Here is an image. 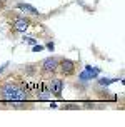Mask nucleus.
Here are the masks:
<instances>
[{
	"label": "nucleus",
	"instance_id": "1",
	"mask_svg": "<svg viewBox=\"0 0 125 127\" xmlns=\"http://www.w3.org/2000/svg\"><path fill=\"white\" fill-rule=\"evenodd\" d=\"M33 87L20 72L7 74L0 79V102H32Z\"/></svg>",
	"mask_w": 125,
	"mask_h": 127
},
{
	"label": "nucleus",
	"instance_id": "2",
	"mask_svg": "<svg viewBox=\"0 0 125 127\" xmlns=\"http://www.w3.org/2000/svg\"><path fill=\"white\" fill-rule=\"evenodd\" d=\"M35 25L33 20L25 13H12L10 15V32L12 33H25Z\"/></svg>",
	"mask_w": 125,
	"mask_h": 127
},
{
	"label": "nucleus",
	"instance_id": "3",
	"mask_svg": "<svg viewBox=\"0 0 125 127\" xmlns=\"http://www.w3.org/2000/svg\"><path fill=\"white\" fill-rule=\"evenodd\" d=\"M38 72H40V75L44 77L45 80L57 75L58 74V57L52 55V57L44 59L42 62L38 64Z\"/></svg>",
	"mask_w": 125,
	"mask_h": 127
},
{
	"label": "nucleus",
	"instance_id": "4",
	"mask_svg": "<svg viewBox=\"0 0 125 127\" xmlns=\"http://www.w3.org/2000/svg\"><path fill=\"white\" fill-rule=\"evenodd\" d=\"M75 72H77V62L75 60L58 57V74L60 75L70 77V75H75Z\"/></svg>",
	"mask_w": 125,
	"mask_h": 127
},
{
	"label": "nucleus",
	"instance_id": "5",
	"mask_svg": "<svg viewBox=\"0 0 125 127\" xmlns=\"http://www.w3.org/2000/svg\"><path fill=\"white\" fill-rule=\"evenodd\" d=\"M47 85H49V92L52 97H55V99H62V94H63V87H65V84H63L62 79H58V77H50L47 79Z\"/></svg>",
	"mask_w": 125,
	"mask_h": 127
},
{
	"label": "nucleus",
	"instance_id": "6",
	"mask_svg": "<svg viewBox=\"0 0 125 127\" xmlns=\"http://www.w3.org/2000/svg\"><path fill=\"white\" fill-rule=\"evenodd\" d=\"M33 97L37 99V100H49L50 97V92H49V85H47V80H40V82L35 85V89H33Z\"/></svg>",
	"mask_w": 125,
	"mask_h": 127
},
{
	"label": "nucleus",
	"instance_id": "7",
	"mask_svg": "<svg viewBox=\"0 0 125 127\" xmlns=\"http://www.w3.org/2000/svg\"><path fill=\"white\" fill-rule=\"evenodd\" d=\"M17 8H19L20 12H24L25 15H33V17H38V15H40V12H38L33 5H30V3L20 2V3H17Z\"/></svg>",
	"mask_w": 125,
	"mask_h": 127
},
{
	"label": "nucleus",
	"instance_id": "8",
	"mask_svg": "<svg viewBox=\"0 0 125 127\" xmlns=\"http://www.w3.org/2000/svg\"><path fill=\"white\" fill-rule=\"evenodd\" d=\"M20 70L25 74V77H37L38 64H27V65H24V67H20Z\"/></svg>",
	"mask_w": 125,
	"mask_h": 127
},
{
	"label": "nucleus",
	"instance_id": "9",
	"mask_svg": "<svg viewBox=\"0 0 125 127\" xmlns=\"http://www.w3.org/2000/svg\"><path fill=\"white\" fill-rule=\"evenodd\" d=\"M102 85H107V84H110V82H113V80H108V79H102V80H99Z\"/></svg>",
	"mask_w": 125,
	"mask_h": 127
},
{
	"label": "nucleus",
	"instance_id": "10",
	"mask_svg": "<svg viewBox=\"0 0 125 127\" xmlns=\"http://www.w3.org/2000/svg\"><path fill=\"white\" fill-rule=\"evenodd\" d=\"M24 40L27 42V44H32V45L35 44V38H30V37H28V38H24Z\"/></svg>",
	"mask_w": 125,
	"mask_h": 127
},
{
	"label": "nucleus",
	"instance_id": "11",
	"mask_svg": "<svg viewBox=\"0 0 125 127\" xmlns=\"http://www.w3.org/2000/svg\"><path fill=\"white\" fill-rule=\"evenodd\" d=\"M40 50H44L42 45H35V47H33V52H40Z\"/></svg>",
	"mask_w": 125,
	"mask_h": 127
},
{
	"label": "nucleus",
	"instance_id": "12",
	"mask_svg": "<svg viewBox=\"0 0 125 127\" xmlns=\"http://www.w3.org/2000/svg\"><path fill=\"white\" fill-rule=\"evenodd\" d=\"M8 64H10V62H5L3 65H2V67H0V74H2V72H3V70H5L7 67H8Z\"/></svg>",
	"mask_w": 125,
	"mask_h": 127
},
{
	"label": "nucleus",
	"instance_id": "13",
	"mask_svg": "<svg viewBox=\"0 0 125 127\" xmlns=\"http://www.w3.org/2000/svg\"><path fill=\"white\" fill-rule=\"evenodd\" d=\"M5 8V0H0V12Z\"/></svg>",
	"mask_w": 125,
	"mask_h": 127
}]
</instances>
